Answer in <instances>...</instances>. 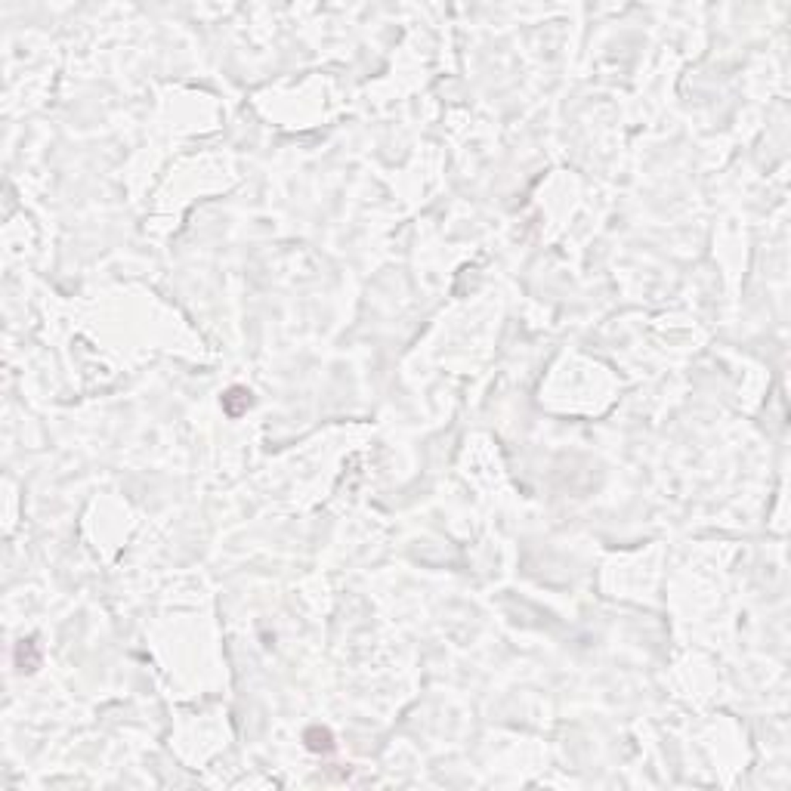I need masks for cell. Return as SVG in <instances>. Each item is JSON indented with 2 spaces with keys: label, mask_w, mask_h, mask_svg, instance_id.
<instances>
[{
  "label": "cell",
  "mask_w": 791,
  "mask_h": 791,
  "mask_svg": "<svg viewBox=\"0 0 791 791\" xmlns=\"http://www.w3.org/2000/svg\"><path fill=\"white\" fill-rule=\"evenodd\" d=\"M251 393H247L245 387H232L226 389V396H223V411L229 414V418H238V414H245L247 408H251Z\"/></svg>",
  "instance_id": "1"
},
{
  "label": "cell",
  "mask_w": 791,
  "mask_h": 791,
  "mask_svg": "<svg viewBox=\"0 0 791 791\" xmlns=\"http://www.w3.org/2000/svg\"><path fill=\"white\" fill-rule=\"evenodd\" d=\"M306 748H310V751H331V748H334V736H331L328 730L312 727L310 732H306Z\"/></svg>",
  "instance_id": "2"
}]
</instances>
